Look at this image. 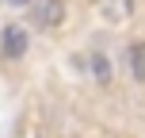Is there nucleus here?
Masks as SVG:
<instances>
[{"label":"nucleus","instance_id":"obj_3","mask_svg":"<svg viewBox=\"0 0 145 138\" xmlns=\"http://www.w3.org/2000/svg\"><path fill=\"white\" fill-rule=\"evenodd\" d=\"M95 8H99V12L107 15L111 23H122V19H130L134 0H95Z\"/></svg>","mask_w":145,"mask_h":138},{"label":"nucleus","instance_id":"obj_4","mask_svg":"<svg viewBox=\"0 0 145 138\" xmlns=\"http://www.w3.org/2000/svg\"><path fill=\"white\" fill-rule=\"evenodd\" d=\"M130 69L134 81H145V42H130Z\"/></svg>","mask_w":145,"mask_h":138},{"label":"nucleus","instance_id":"obj_5","mask_svg":"<svg viewBox=\"0 0 145 138\" xmlns=\"http://www.w3.org/2000/svg\"><path fill=\"white\" fill-rule=\"evenodd\" d=\"M92 73H95V81H99V85H107L111 81V65H107V58H103V54H92Z\"/></svg>","mask_w":145,"mask_h":138},{"label":"nucleus","instance_id":"obj_6","mask_svg":"<svg viewBox=\"0 0 145 138\" xmlns=\"http://www.w3.org/2000/svg\"><path fill=\"white\" fill-rule=\"evenodd\" d=\"M8 4H19V8H27V4H31V0H8Z\"/></svg>","mask_w":145,"mask_h":138},{"label":"nucleus","instance_id":"obj_2","mask_svg":"<svg viewBox=\"0 0 145 138\" xmlns=\"http://www.w3.org/2000/svg\"><path fill=\"white\" fill-rule=\"evenodd\" d=\"M27 27H19V23H8L4 31H0V54H4L8 61H19L23 54H27Z\"/></svg>","mask_w":145,"mask_h":138},{"label":"nucleus","instance_id":"obj_1","mask_svg":"<svg viewBox=\"0 0 145 138\" xmlns=\"http://www.w3.org/2000/svg\"><path fill=\"white\" fill-rule=\"evenodd\" d=\"M31 23L42 31H54L65 23V0H31Z\"/></svg>","mask_w":145,"mask_h":138}]
</instances>
